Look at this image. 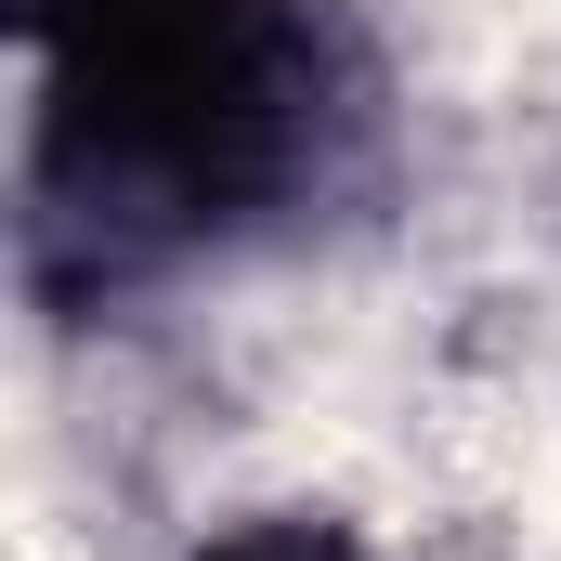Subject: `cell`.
Here are the masks:
<instances>
[{"label": "cell", "mask_w": 561, "mask_h": 561, "mask_svg": "<svg viewBox=\"0 0 561 561\" xmlns=\"http://www.w3.org/2000/svg\"><path fill=\"white\" fill-rule=\"evenodd\" d=\"M26 287L105 313L313 222L379 157L340 0H26Z\"/></svg>", "instance_id": "obj_1"}, {"label": "cell", "mask_w": 561, "mask_h": 561, "mask_svg": "<svg viewBox=\"0 0 561 561\" xmlns=\"http://www.w3.org/2000/svg\"><path fill=\"white\" fill-rule=\"evenodd\" d=\"M196 561H379L340 510H236L222 536H196Z\"/></svg>", "instance_id": "obj_2"}]
</instances>
